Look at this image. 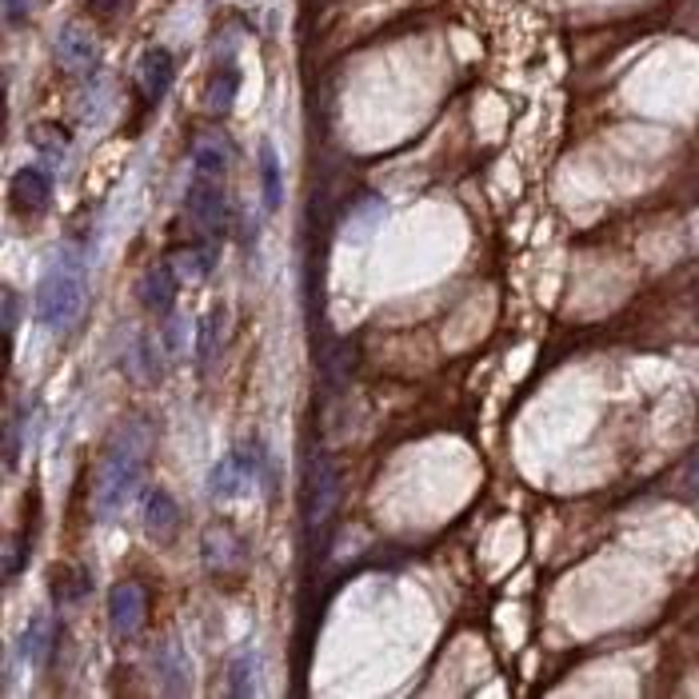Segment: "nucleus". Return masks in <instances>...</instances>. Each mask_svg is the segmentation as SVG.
<instances>
[{
  "instance_id": "nucleus-1",
  "label": "nucleus",
  "mask_w": 699,
  "mask_h": 699,
  "mask_svg": "<svg viewBox=\"0 0 699 699\" xmlns=\"http://www.w3.org/2000/svg\"><path fill=\"white\" fill-rule=\"evenodd\" d=\"M148 456H152V432L145 420H133L116 432L105 459H100V472H96L93 508L100 520H116L133 504V496L148 476Z\"/></svg>"
},
{
  "instance_id": "nucleus-2",
  "label": "nucleus",
  "mask_w": 699,
  "mask_h": 699,
  "mask_svg": "<svg viewBox=\"0 0 699 699\" xmlns=\"http://www.w3.org/2000/svg\"><path fill=\"white\" fill-rule=\"evenodd\" d=\"M84 296H88V272L76 248H61L53 256V264L44 268L41 284H36V320L49 332H64L73 328V320L81 316Z\"/></svg>"
},
{
  "instance_id": "nucleus-3",
  "label": "nucleus",
  "mask_w": 699,
  "mask_h": 699,
  "mask_svg": "<svg viewBox=\"0 0 699 699\" xmlns=\"http://www.w3.org/2000/svg\"><path fill=\"white\" fill-rule=\"evenodd\" d=\"M224 165H229V148L216 140H204L192 152V177L184 209L197 224L200 236H220L224 220H229V197H224Z\"/></svg>"
},
{
  "instance_id": "nucleus-4",
  "label": "nucleus",
  "mask_w": 699,
  "mask_h": 699,
  "mask_svg": "<svg viewBox=\"0 0 699 699\" xmlns=\"http://www.w3.org/2000/svg\"><path fill=\"white\" fill-rule=\"evenodd\" d=\"M336 500H340V464L332 452H320L308 468V532L320 540L332 523Z\"/></svg>"
},
{
  "instance_id": "nucleus-5",
  "label": "nucleus",
  "mask_w": 699,
  "mask_h": 699,
  "mask_svg": "<svg viewBox=\"0 0 699 699\" xmlns=\"http://www.w3.org/2000/svg\"><path fill=\"white\" fill-rule=\"evenodd\" d=\"M264 452H232L209 472V496L212 500H236L248 491V484L256 480V468H261Z\"/></svg>"
},
{
  "instance_id": "nucleus-6",
  "label": "nucleus",
  "mask_w": 699,
  "mask_h": 699,
  "mask_svg": "<svg viewBox=\"0 0 699 699\" xmlns=\"http://www.w3.org/2000/svg\"><path fill=\"white\" fill-rule=\"evenodd\" d=\"M145 616H148V595L140 584L125 580V584H116L108 592V627H113V636L120 639L136 636L145 627Z\"/></svg>"
},
{
  "instance_id": "nucleus-7",
  "label": "nucleus",
  "mask_w": 699,
  "mask_h": 699,
  "mask_svg": "<svg viewBox=\"0 0 699 699\" xmlns=\"http://www.w3.org/2000/svg\"><path fill=\"white\" fill-rule=\"evenodd\" d=\"M49 197H53V180L44 177L41 168H21V172H12V180H9L12 212H21V216H41V212L49 209Z\"/></svg>"
},
{
  "instance_id": "nucleus-8",
  "label": "nucleus",
  "mask_w": 699,
  "mask_h": 699,
  "mask_svg": "<svg viewBox=\"0 0 699 699\" xmlns=\"http://www.w3.org/2000/svg\"><path fill=\"white\" fill-rule=\"evenodd\" d=\"M172 76H177V61L168 49H148L140 56V68H136V81H140V93H145L148 105H160L172 88Z\"/></svg>"
},
{
  "instance_id": "nucleus-9",
  "label": "nucleus",
  "mask_w": 699,
  "mask_h": 699,
  "mask_svg": "<svg viewBox=\"0 0 699 699\" xmlns=\"http://www.w3.org/2000/svg\"><path fill=\"white\" fill-rule=\"evenodd\" d=\"M136 296H140V308L152 316H168L172 304H177V272L168 264H152V268L140 276L136 284Z\"/></svg>"
},
{
  "instance_id": "nucleus-10",
  "label": "nucleus",
  "mask_w": 699,
  "mask_h": 699,
  "mask_svg": "<svg viewBox=\"0 0 699 699\" xmlns=\"http://www.w3.org/2000/svg\"><path fill=\"white\" fill-rule=\"evenodd\" d=\"M177 528H180V508L177 500L168 496L165 488H152L145 504V532L152 543H172L177 540Z\"/></svg>"
},
{
  "instance_id": "nucleus-11",
  "label": "nucleus",
  "mask_w": 699,
  "mask_h": 699,
  "mask_svg": "<svg viewBox=\"0 0 699 699\" xmlns=\"http://www.w3.org/2000/svg\"><path fill=\"white\" fill-rule=\"evenodd\" d=\"M56 61H61L68 73H88L96 64V41L81 24H64L61 36H56Z\"/></svg>"
},
{
  "instance_id": "nucleus-12",
  "label": "nucleus",
  "mask_w": 699,
  "mask_h": 699,
  "mask_svg": "<svg viewBox=\"0 0 699 699\" xmlns=\"http://www.w3.org/2000/svg\"><path fill=\"white\" fill-rule=\"evenodd\" d=\"M157 671H160V684H165L168 696H184V691H192V664L189 656H184V647L180 644H160L157 647Z\"/></svg>"
},
{
  "instance_id": "nucleus-13",
  "label": "nucleus",
  "mask_w": 699,
  "mask_h": 699,
  "mask_svg": "<svg viewBox=\"0 0 699 699\" xmlns=\"http://www.w3.org/2000/svg\"><path fill=\"white\" fill-rule=\"evenodd\" d=\"M204 564L209 572H229V568L244 564V543L229 532V528H209L204 532Z\"/></svg>"
},
{
  "instance_id": "nucleus-14",
  "label": "nucleus",
  "mask_w": 699,
  "mask_h": 699,
  "mask_svg": "<svg viewBox=\"0 0 699 699\" xmlns=\"http://www.w3.org/2000/svg\"><path fill=\"white\" fill-rule=\"evenodd\" d=\"M88 587H93V580H88V572H81V568L73 564L49 568V592H53L56 604H81L84 595H88Z\"/></svg>"
},
{
  "instance_id": "nucleus-15",
  "label": "nucleus",
  "mask_w": 699,
  "mask_h": 699,
  "mask_svg": "<svg viewBox=\"0 0 699 699\" xmlns=\"http://www.w3.org/2000/svg\"><path fill=\"white\" fill-rule=\"evenodd\" d=\"M53 644H56L53 619H49V616H32L29 627H24V636H21V659H29V664H36V668H41L44 659H49V652H53Z\"/></svg>"
},
{
  "instance_id": "nucleus-16",
  "label": "nucleus",
  "mask_w": 699,
  "mask_h": 699,
  "mask_svg": "<svg viewBox=\"0 0 699 699\" xmlns=\"http://www.w3.org/2000/svg\"><path fill=\"white\" fill-rule=\"evenodd\" d=\"M224 308H212L209 316H204V324H200V340H197V360H200V372H209L212 360L220 356V348H224Z\"/></svg>"
},
{
  "instance_id": "nucleus-17",
  "label": "nucleus",
  "mask_w": 699,
  "mask_h": 699,
  "mask_svg": "<svg viewBox=\"0 0 699 699\" xmlns=\"http://www.w3.org/2000/svg\"><path fill=\"white\" fill-rule=\"evenodd\" d=\"M261 184H264V209L276 212L284 204V177H280V157H276V148L268 140L261 145Z\"/></svg>"
},
{
  "instance_id": "nucleus-18",
  "label": "nucleus",
  "mask_w": 699,
  "mask_h": 699,
  "mask_svg": "<svg viewBox=\"0 0 699 699\" xmlns=\"http://www.w3.org/2000/svg\"><path fill=\"white\" fill-rule=\"evenodd\" d=\"M236 93H241V73L232 64H220L209 81V108L216 116H224L232 108V100H236Z\"/></svg>"
},
{
  "instance_id": "nucleus-19",
  "label": "nucleus",
  "mask_w": 699,
  "mask_h": 699,
  "mask_svg": "<svg viewBox=\"0 0 699 699\" xmlns=\"http://www.w3.org/2000/svg\"><path fill=\"white\" fill-rule=\"evenodd\" d=\"M180 276L184 280H200V276H209V268H212V248H189L184 256H180Z\"/></svg>"
},
{
  "instance_id": "nucleus-20",
  "label": "nucleus",
  "mask_w": 699,
  "mask_h": 699,
  "mask_svg": "<svg viewBox=\"0 0 699 699\" xmlns=\"http://www.w3.org/2000/svg\"><path fill=\"white\" fill-rule=\"evenodd\" d=\"M256 691V684H252V656L248 652H241L236 656V664H232V696H252Z\"/></svg>"
},
{
  "instance_id": "nucleus-21",
  "label": "nucleus",
  "mask_w": 699,
  "mask_h": 699,
  "mask_svg": "<svg viewBox=\"0 0 699 699\" xmlns=\"http://www.w3.org/2000/svg\"><path fill=\"white\" fill-rule=\"evenodd\" d=\"M84 4H88V12H93L96 21H116L120 12H128L133 0H84Z\"/></svg>"
},
{
  "instance_id": "nucleus-22",
  "label": "nucleus",
  "mask_w": 699,
  "mask_h": 699,
  "mask_svg": "<svg viewBox=\"0 0 699 699\" xmlns=\"http://www.w3.org/2000/svg\"><path fill=\"white\" fill-rule=\"evenodd\" d=\"M32 4H36V0H4V17H9V24H24V21H29Z\"/></svg>"
},
{
  "instance_id": "nucleus-23",
  "label": "nucleus",
  "mask_w": 699,
  "mask_h": 699,
  "mask_svg": "<svg viewBox=\"0 0 699 699\" xmlns=\"http://www.w3.org/2000/svg\"><path fill=\"white\" fill-rule=\"evenodd\" d=\"M4 332H9V340L17 332V293L12 288H4Z\"/></svg>"
},
{
  "instance_id": "nucleus-24",
  "label": "nucleus",
  "mask_w": 699,
  "mask_h": 699,
  "mask_svg": "<svg viewBox=\"0 0 699 699\" xmlns=\"http://www.w3.org/2000/svg\"><path fill=\"white\" fill-rule=\"evenodd\" d=\"M688 484L699 491V452H696V456H691V464H688Z\"/></svg>"
}]
</instances>
